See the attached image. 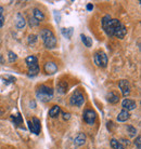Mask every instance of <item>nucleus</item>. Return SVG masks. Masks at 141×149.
Returning <instances> with one entry per match:
<instances>
[{
  "label": "nucleus",
  "instance_id": "obj_1",
  "mask_svg": "<svg viewBox=\"0 0 141 149\" xmlns=\"http://www.w3.org/2000/svg\"><path fill=\"white\" fill-rule=\"evenodd\" d=\"M101 23H102V28L105 31V34L108 35L109 37H114V33H115L116 28L122 22L118 19H112L110 15H104Z\"/></svg>",
  "mask_w": 141,
  "mask_h": 149
},
{
  "label": "nucleus",
  "instance_id": "obj_2",
  "mask_svg": "<svg viewBox=\"0 0 141 149\" xmlns=\"http://www.w3.org/2000/svg\"><path fill=\"white\" fill-rule=\"evenodd\" d=\"M40 37L47 49H53L56 47V38L50 29L44 28L40 31Z\"/></svg>",
  "mask_w": 141,
  "mask_h": 149
},
{
  "label": "nucleus",
  "instance_id": "obj_3",
  "mask_svg": "<svg viewBox=\"0 0 141 149\" xmlns=\"http://www.w3.org/2000/svg\"><path fill=\"white\" fill-rule=\"evenodd\" d=\"M36 95H37V97L41 102H49L53 97V90L50 86L42 84V86L38 88Z\"/></svg>",
  "mask_w": 141,
  "mask_h": 149
},
{
  "label": "nucleus",
  "instance_id": "obj_4",
  "mask_svg": "<svg viewBox=\"0 0 141 149\" xmlns=\"http://www.w3.org/2000/svg\"><path fill=\"white\" fill-rule=\"evenodd\" d=\"M27 67H28V72L30 76H36L39 72V66H38V60L36 56L30 55L27 56L25 60Z\"/></svg>",
  "mask_w": 141,
  "mask_h": 149
},
{
  "label": "nucleus",
  "instance_id": "obj_5",
  "mask_svg": "<svg viewBox=\"0 0 141 149\" xmlns=\"http://www.w3.org/2000/svg\"><path fill=\"white\" fill-rule=\"evenodd\" d=\"M93 61L98 67L105 68L108 66V55L103 51H98L93 55Z\"/></svg>",
  "mask_w": 141,
  "mask_h": 149
},
{
  "label": "nucleus",
  "instance_id": "obj_6",
  "mask_svg": "<svg viewBox=\"0 0 141 149\" xmlns=\"http://www.w3.org/2000/svg\"><path fill=\"white\" fill-rule=\"evenodd\" d=\"M70 105H73V106L82 107V105H84V103H85V97H84L82 92L76 91V92H74V94L70 96Z\"/></svg>",
  "mask_w": 141,
  "mask_h": 149
},
{
  "label": "nucleus",
  "instance_id": "obj_7",
  "mask_svg": "<svg viewBox=\"0 0 141 149\" xmlns=\"http://www.w3.org/2000/svg\"><path fill=\"white\" fill-rule=\"evenodd\" d=\"M82 118H84V121H85L87 124L92 125V124H94V122H96L97 113L93 111L92 109H86L85 111H84Z\"/></svg>",
  "mask_w": 141,
  "mask_h": 149
},
{
  "label": "nucleus",
  "instance_id": "obj_8",
  "mask_svg": "<svg viewBox=\"0 0 141 149\" xmlns=\"http://www.w3.org/2000/svg\"><path fill=\"white\" fill-rule=\"evenodd\" d=\"M28 127L32 131V133L38 135L40 133V121L37 118H33L32 121H28Z\"/></svg>",
  "mask_w": 141,
  "mask_h": 149
},
{
  "label": "nucleus",
  "instance_id": "obj_9",
  "mask_svg": "<svg viewBox=\"0 0 141 149\" xmlns=\"http://www.w3.org/2000/svg\"><path fill=\"white\" fill-rule=\"evenodd\" d=\"M118 88L124 97H127L130 94V84L127 80H121L118 82Z\"/></svg>",
  "mask_w": 141,
  "mask_h": 149
},
{
  "label": "nucleus",
  "instance_id": "obj_10",
  "mask_svg": "<svg viewBox=\"0 0 141 149\" xmlns=\"http://www.w3.org/2000/svg\"><path fill=\"white\" fill-rule=\"evenodd\" d=\"M122 106L124 110H126V111L129 112L130 110H134L136 107H137V104H136V102L133 101V100H129V98H125L122 103Z\"/></svg>",
  "mask_w": 141,
  "mask_h": 149
},
{
  "label": "nucleus",
  "instance_id": "obj_11",
  "mask_svg": "<svg viewBox=\"0 0 141 149\" xmlns=\"http://www.w3.org/2000/svg\"><path fill=\"white\" fill-rule=\"evenodd\" d=\"M44 68H45V72L47 74H53L58 71V66H56V64L53 63V62H48V63H46L45 67Z\"/></svg>",
  "mask_w": 141,
  "mask_h": 149
},
{
  "label": "nucleus",
  "instance_id": "obj_12",
  "mask_svg": "<svg viewBox=\"0 0 141 149\" xmlns=\"http://www.w3.org/2000/svg\"><path fill=\"white\" fill-rule=\"evenodd\" d=\"M126 34H127L126 27L124 26V24H123V23H121L118 26H117V28H116L115 33H114V37H117V38H119V39H123V38L126 36Z\"/></svg>",
  "mask_w": 141,
  "mask_h": 149
},
{
  "label": "nucleus",
  "instance_id": "obj_13",
  "mask_svg": "<svg viewBox=\"0 0 141 149\" xmlns=\"http://www.w3.org/2000/svg\"><path fill=\"white\" fill-rule=\"evenodd\" d=\"M86 143V135L85 133H78L74 138L75 146H82Z\"/></svg>",
  "mask_w": 141,
  "mask_h": 149
},
{
  "label": "nucleus",
  "instance_id": "obj_14",
  "mask_svg": "<svg viewBox=\"0 0 141 149\" xmlns=\"http://www.w3.org/2000/svg\"><path fill=\"white\" fill-rule=\"evenodd\" d=\"M106 100H108V102L111 103V104H116V103L119 101V96L116 92H110V93H108V95H106Z\"/></svg>",
  "mask_w": 141,
  "mask_h": 149
},
{
  "label": "nucleus",
  "instance_id": "obj_15",
  "mask_svg": "<svg viewBox=\"0 0 141 149\" xmlns=\"http://www.w3.org/2000/svg\"><path fill=\"white\" fill-rule=\"evenodd\" d=\"M33 17L36 19L38 23H40L41 21H44V19H45V14H44V13H42V12H41L39 9H34Z\"/></svg>",
  "mask_w": 141,
  "mask_h": 149
},
{
  "label": "nucleus",
  "instance_id": "obj_16",
  "mask_svg": "<svg viewBox=\"0 0 141 149\" xmlns=\"http://www.w3.org/2000/svg\"><path fill=\"white\" fill-rule=\"evenodd\" d=\"M56 89H58V92L61 94L66 93L67 89H68V84H67L66 81H60L56 86Z\"/></svg>",
  "mask_w": 141,
  "mask_h": 149
},
{
  "label": "nucleus",
  "instance_id": "obj_17",
  "mask_svg": "<svg viewBox=\"0 0 141 149\" xmlns=\"http://www.w3.org/2000/svg\"><path fill=\"white\" fill-rule=\"evenodd\" d=\"M15 25H16V27H18L19 29H23V28L25 27V25H26L25 19H24V17H23L20 13L16 15V22H15Z\"/></svg>",
  "mask_w": 141,
  "mask_h": 149
},
{
  "label": "nucleus",
  "instance_id": "obj_18",
  "mask_svg": "<svg viewBox=\"0 0 141 149\" xmlns=\"http://www.w3.org/2000/svg\"><path fill=\"white\" fill-rule=\"evenodd\" d=\"M129 112L126 111V110H122V111L119 112L118 116H117V121L119 122H125L127 120L129 119Z\"/></svg>",
  "mask_w": 141,
  "mask_h": 149
},
{
  "label": "nucleus",
  "instance_id": "obj_19",
  "mask_svg": "<svg viewBox=\"0 0 141 149\" xmlns=\"http://www.w3.org/2000/svg\"><path fill=\"white\" fill-rule=\"evenodd\" d=\"M61 112V109H60V106L56 105V106H53L50 110H49V116L51 117V118H56L59 113Z\"/></svg>",
  "mask_w": 141,
  "mask_h": 149
},
{
  "label": "nucleus",
  "instance_id": "obj_20",
  "mask_svg": "<svg viewBox=\"0 0 141 149\" xmlns=\"http://www.w3.org/2000/svg\"><path fill=\"white\" fill-rule=\"evenodd\" d=\"M111 147L113 149H125V147L122 145V143L118 142L115 138H112L111 139Z\"/></svg>",
  "mask_w": 141,
  "mask_h": 149
},
{
  "label": "nucleus",
  "instance_id": "obj_21",
  "mask_svg": "<svg viewBox=\"0 0 141 149\" xmlns=\"http://www.w3.org/2000/svg\"><path fill=\"white\" fill-rule=\"evenodd\" d=\"M80 38H82V43H84L87 48H90V47L92 45V40H91V38L87 37V36H85V35H80Z\"/></svg>",
  "mask_w": 141,
  "mask_h": 149
},
{
  "label": "nucleus",
  "instance_id": "obj_22",
  "mask_svg": "<svg viewBox=\"0 0 141 149\" xmlns=\"http://www.w3.org/2000/svg\"><path fill=\"white\" fill-rule=\"evenodd\" d=\"M62 35L64 37L67 38V39H70L72 38V35H73V28L70 27V28H62Z\"/></svg>",
  "mask_w": 141,
  "mask_h": 149
},
{
  "label": "nucleus",
  "instance_id": "obj_23",
  "mask_svg": "<svg viewBox=\"0 0 141 149\" xmlns=\"http://www.w3.org/2000/svg\"><path fill=\"white\" fill-rule=\"evenodd\" d=\"M8 58H9V62H14L16 58H18V55L15 54L14 52H12V51H9V53H8Z\"/></svg>",
  "mask_w": 141,
  "mask_h": 149
},
{
  "label": "nucleus",
  "instance_id": "obj_24",
  "mask_svg": "<svg viewBox=\"0 0 141 149\" xmlns=\"http://www.w3.org/2000/svg\"><path fill=\"white\" fill-rule=\"evenodd\" d=\"M126 129H127V132L129 133L130 136H135L136 133H137V130H136L134 127H131V125H127Z\"/></svg>",
  "mask_w": 141,
  "mask_h": 149
},
{
  "label": "nucleus",
  "instance_id": "obj_25",
  "mask_svg": "<svg viewBox=\"0 0 141 149\" xmlns=\"http://www.w3.org/2000/svg\"><path fill=\"white\" fill-rule=\"evenodd\" d=\"M4 8L0 7V27L4 26Z\"/></svg>",
  "mask_w": 141,
  "mask_h": 149
},
{
  "label": "nucleus",
  "instance_id": "obj_26",
  "mask_svg": "<svg viewBox=\"0 0 141 149\" xmlns=\"http://www.w3.org/2000/svg\"><path fill=\"white\" fill-rule=\"evenodd\" d=\"M141 137L140 136H137V138L135 139V142H134V144H135V146L137 147V149H141Z\"/></svg>",
  "mask_w": 141,
  "mask_h": 149
},
{
  "label": "nucleus",
  "instance_id": "obj_27",
  "mask_svg": "<svg viewBox=\"0 0 141 149\" xmlns=\"http://www.w3.org/2000/svg\"><path fill=\"white\" fill-rule=\"evenodd\" d=\"M38 24H39V23L34 19V17H30V26H37Z\"/></svg>",
  "mask_w": 141,
  "mask_h": 149
},
{
  "label": "nucleus",
  "instance_id": "obj_28",
  "mask_svg": "<svg viewBox=\"0 0 141 149\" xmlns=\"http://www.w3.org/2000/svg\"><path fill=\"white\" fill-rule=\"evenodd\" d=\"M37 40V38H36V36H35V35H32V36H30V37H28V43H34V42H35V41Z\"/></svg>",
  "mask_w": 141,
  "mask_h": 149
},
{
  "label": "nucleus",
  "instance_id": "obj_29",
  "mask_svg": "<svg viewBox=\"0 0 141 149\" xmlns=\"http://www.w3.org/2000/svg\"><path fill=\"white\" fill-rule=\"evenodd\" d=\"M62 115H63V119L64 120H68L70 118V113H65V112H62Z\"/></svg>",
  "mask_w": 141,
  "mask_h": 149
},
{
  "label": "nucleus",
  "instance_id": "obj_30",
  "mask_svg": "<svg viewBox=\"0 0 141 149\" xmlns=\"http://www.w3.org/2000/svg\"><path fill=\"white\" fill-rule=\"evenodd\" d=\"M92 9H93V6H92V4H91V3L87 4V10H89V11H90V10H92Z\"/></svg>",
  "mask_w": 141,
  "mask_h": 149
}]
</instances>
